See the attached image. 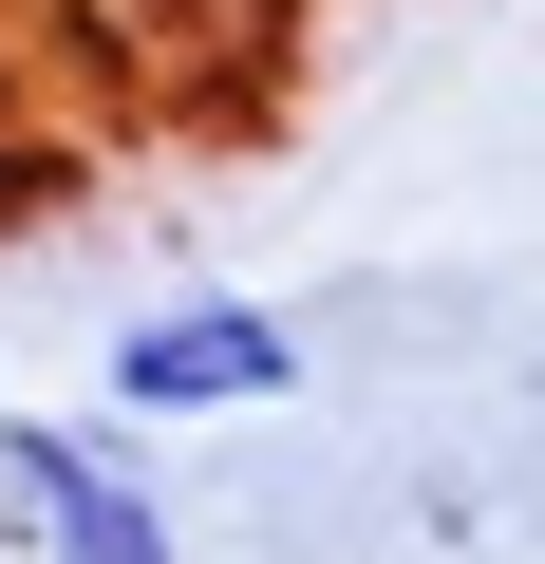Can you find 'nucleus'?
<instances>
[{
  "mask_svg": "<svg viewBox=\"0 0 545 564\" xmlns=\"http://www.w3.org/2000/svg\"><path fill=\"white\" fill-rule=\"evenodd\" d=\"M283 395H302V321H263V302L113 321V414H283Z\"/></svg>",
  "mask_w": 545,
  "mask_h": 564,
  "instance_id": "obj_1",
  "label": "nucleus"
},
{
  "mask_svg": "<svg viewBox=\"0 0 545 564\" xmlns=\"http://www.w3.org/2000/svg\"><path fill=\"white\" fill-rule=\"evenodd\" d=\"M0 508H20L39 564H170V508L95 433H57V414H0Z\"/></svg>",
  "mask_w": 545,
  "mask_h": 564,
  "instance_id": "obj_2",
  "label": "nucleus"
}]
</instances>
